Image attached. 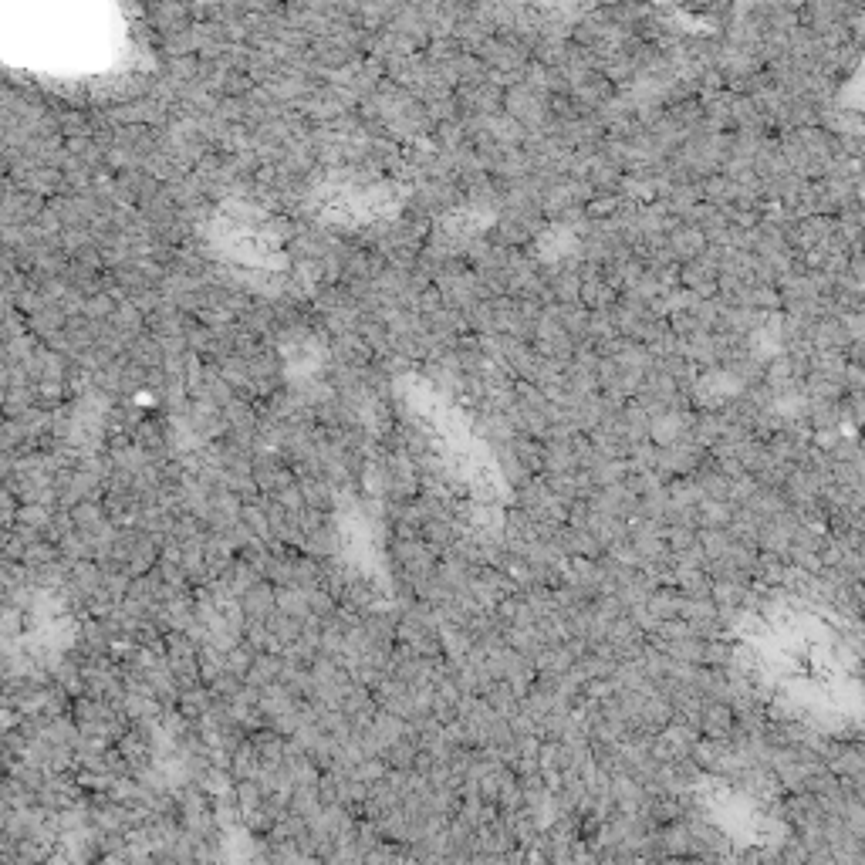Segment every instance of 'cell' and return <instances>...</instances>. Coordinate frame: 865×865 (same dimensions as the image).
<instances>
[{
    "label": "cell",
    "mask_w": 865,
    "mask_h": 865,
    "mask_svg": "<svg viewBox=\"0 0 865 865\" xmlns=\"http://www.w3.org/2000/svg\"><path fill=\"white\" fill-rule=\"evenodd\" d=\"M862 865H865V862H862Z\"/></svg>",
    "instance_id": "cell-1"
}]
</instances>
